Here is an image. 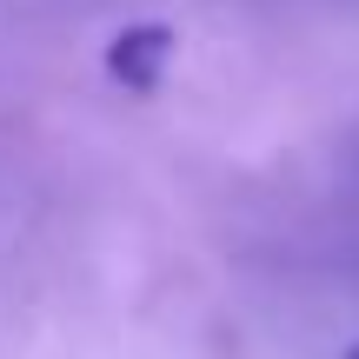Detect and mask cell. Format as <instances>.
<instances>
[{"label": "cell", "mask_w": 359, "mask_h": 359, "mask_svg": "<svg viewBox=\"0 0 359 359\" xmlns=\"http://www.w3.org/2000/svg\"><path fill=\"white\" fill-rule=\"evenodd\" d=\"M339 359H359V339H353V346H346V353H339Z\"/></svg>", "instance_id": "cell-2"}, {"label": "cell", "mask_w": 359, "mask_h": 359, "mask_svg": "<svg viewBox=\"0 0 359 359\" xmlns=\"http://www.w3.org/2000/svg\"><path fill=\"white\" fill-rule=\"evenodd\" d=\"M173 47H180V34L167 20H133V27H120L114 40H107V80L114 87H127V93H160V80H167V67H173Z\"/></svg>", "instance_id": "cell-1"}, {"label": "cell", "mask_w": 359, "mask_h": 359, "mask_svg": "<svg viewBox=\"0 0 359 359\" xmlns=\"http://www.w3.org/2000/svg\"><path fill=\"white\" fill-rule=\"evenodd\" d=\"M353 167H359V140H353Z\"/></svg>", "instance_id": "cell-3"}]
</instances>
